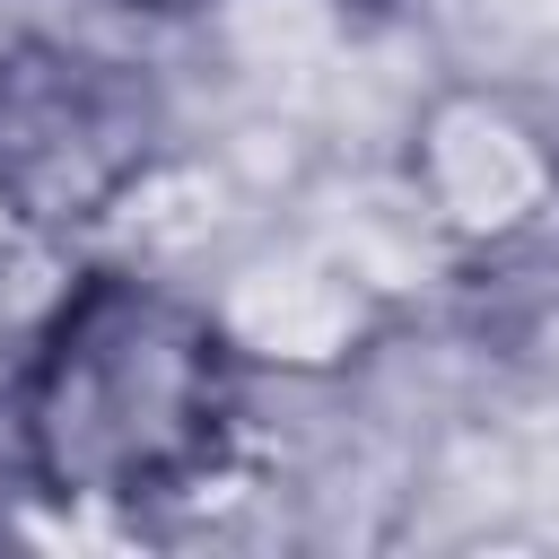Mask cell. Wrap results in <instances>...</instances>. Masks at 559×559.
<instances>
[{
	"label": "cell",
	"mask_w": 559,
	"mask_h": 559,
	"mask_svg": "<svg viewBox=\"0 0 559 559\" xmlns=\"http://www.w3.org/2000/svg\"><path fill=\"white\" fill-rule=\"evenodd\" d=\"M236 419L245 349L227 314L122 262L44 306L9 384L17 472L61 507H166L227 463Z\"/></svg>",
	"instance_id": "1"
},
{
	"label": "cell",
	"mask_w": 559,
	"mask_h": 559,
	"mask_svg": "<svg viewBox=\"0 0 559 559\" xmlns=\"http://www.w3.org/2000/svg\"><path fill=\"white\" fill-rule=\"evenodd\" d=\"M175 114L148 61L87 35H9L0 44V218L70 245L105 227L157 166Z\"/></svg>",
	"instance_id": "2"
},
{
	"label": "cell",
	"mask_w": 559,
	"mask_h": 559,
	"mask_svg": "<svg viewBox=\"0 0 559 559\" xmlns=\"http://www.w3.org/2000/svg\"><path fill=\"white\" fill-rule=\"evenodd\" d=\"M411 192L454 245H515L559 210V157L507 96L454 87L419 114Z\"/></svg>",
	"instance_id": "3"
}]
</instances>
